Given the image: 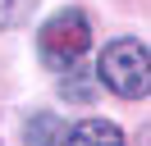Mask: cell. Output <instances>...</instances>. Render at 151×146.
I'll use <instances>...</instances> for the list:
<instances>
[{
	"instance_id": "cell-3",
	"label": "cell",
	"mask_w": 151,
	"mask_h": 146,
	"mask_svg": "<svg viewBox=\"0 0 151 146\" xmlns=\"http://www.w3.org/2000/svg\"><path fill=\"white\" fill-rule=\"evenodd\" d=\"M64 146H124V132L105 119H83L78 128L64 132Z\"/></svg>"
},
{
	"instance_id": "cell-1",
	"label": "cell",
	"mask_w": 151,
	"mask_h": 146,
	"mask_svg": "<svg viewBox=\"0 0 151 146\" xmlns=\"http://www.w3.org/2000/svg\"><path fill=\"white\" fill-rule=\"evenodd\" d=\"M147 69H151V55H147V41H137V36H114L101 50V59H96V78L114 96H128V100L151 91Z\"/></svg>"
},
{
	"instance_id": "cell-5",
	"label": "cell",
	"mask_w": 151,
	"mask_h": 146,
	"mask_svg": "<svg viewBox=\"0 0 151 146\" xmlns=\"http://www.w3.org/2000/svg\"><path fill=\"white\" fill-rule=\"evenodd\" d=\"M19 14H23V0H0V27H9Z\"/></svg>"
},
{
	"instance_id": "cell-2",
	"label": "cell",
	"mask_w": 151,
	"mask_h": 146,
	"mask_svg": "<svg viewBox=\"0 0 151 146\" xmlns=\"http://www.w3.org/2000/svg\"><path fill=\"white\" fill-rule=\"evenodd\" d=\"M87 46H92V23H87L83 9H60L55 18H46L37 32V50L41 59L50 64V69L69 73L78 59L87 55Z\"/></svg>"
},
{
	"instance_id": "cell-4",
	"label": "cell",
	"mask_w": 151,
	"mask_h": 146,
	"mask_svg": "<svg viewBox=\"0 0 151 146\" xmlns=\"http://www.w3.org/2000/svg\"><path fill=\"white\" fill-rule=\"evenodd\" d=\"M64 119L55 114V110H41V114H32L28 123H23V142L28 146H64Z\"/></svg>"
}]
</instances>
